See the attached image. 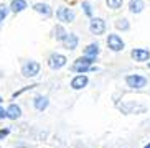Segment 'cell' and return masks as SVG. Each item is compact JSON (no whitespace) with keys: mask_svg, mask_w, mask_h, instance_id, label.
I'll return each mask as SVG.
<instances>
[{"mask_svg":"<svg viewBox=\"0 0 150 148\" xmlns=\"http://www.w3.org/2000/svg\"><path fill=\"white\" fill-rule=\"evenodd\" d=\"M94 63V58H88V56H81L78 58L74 61V64H73V71H76V73H88L89 69H93L91 68V64Z\"/></svg>","mask_w":150,"mask_h":148,"instance_id":"obj_1","label":"cell"},{"mask_svg":"<svg viewBox=\"0 0 150 148\" xmlns=\"http://www.w3.org/2000/svg\"><path fill=\"white\" fill-rule=\"evenodd\" d=\"M125 82H127L129 87H132V89H140V87H145L147 79L144 76H139V74H130V76L125 78Z\"/></svg>","mask_w":150,"mask_h":148,"instance_id":"obj_2","label":"cell"},{"mask_svg":"<svg viewBox=\"0 0 150 148\" xmlns=\"http://www.w3.org/2000/svg\"><path fill=\"white\" fill-rule=\"evenodd\" d=\"M38 73H40V64L36 61H28L22 68V74L25 78H35Z\"/></svg>","mask_w":150,"mask_h":148,"instance_id":"obj_3","label":"cell"},{"mask_svg":"<svg viewBox=\"0 0 150 148\" xmlns=\"http://www.w3.org/2000/svg\"><path fill=\"white\" fill-rule=\"evenodd\" d=\"M56 17L59 22H64V23H71L73 20H74V12L71 8H66V7H61V8H58L56 12Z\"/></svg>","mask_w":150,"mask_h":148,"instance_id":"obj_4","label":"cell"},{"mask_svg":"<svg viewBox=\"0 0 150 148\" xmlns=\"http://www.w3.org/2000/svg\"><path fill=\"white\" fill-rule=\"evenodd\" d=\"M89 30H91L93 35H102L106 31V22L102 18H93L91 25H89Z\"/></svg>","mask_w":150,"mask_h":148,"instance_id":"obj_5","label":"cell"},{"mask_svg":"<svg viewBox=\"0 0 150 148\" xmlns=\"http://www.w3.org/2000/svg\"><path fill=\"white\" fill-rule=\"evenodd\" d=\"M64 64H66V56L63 54H51L48 59V66L51 69H61Z\"/></svg>","mask_w":150,"mask_h":148,"instance_id":"obj_6","label":"cell"},{"mask_svg":"<svg viewBox=\"0 0 150 148\" xmlns=\"http://www.w3.org/2000/svg\"><path fill=\"white\" fill-rule=\"evenodd\" d=\"M107 46H109L112 51H122L124 41L119 35H109V38H107Z\"/></svg>","mask_w":150,"mask_h":148,"instance_id":"obj_7","label":"cell"},{"mask_svg":"<svg viewBox=\"0 0 150 148\" xmlns=\"http://www.w3.org/2000/svg\"><path fill=\"white\" fill-rule=\"evenodd\" d=\"M130 56H132L134 61L144 63V61H147V59L150 58V51H149V49H145V48H135L132 53H130Z\"/></svg>","mask_w":150,"mask_h":148,"instance_id":"obj_8","label":"cell"},{"mask_svg":"<svg viewBox=\"0 0 150 148\" xmlns=\"http://www.w3.org/2000/svg\"><path fill=\"white\" fill-rule=\"evenodd\" d=\"M78 41H79L78 36L73 35V33H69V35L64 36V39H63L61 43H63V46H64L66 49H76L78 48Z\"/></svg>","mask_w":150,"mask_h":148,"instance_id":"obj_9","label":"cell"},{"mask_svg":"<svg viewBox=\"0 0 150 148\" xmlns=\"http://www.w3.org/2000/svg\"><path fill=\"white\" fill-rule=\"evenodd\" d=\"M5 115L8 118H12V120H17V118H20V115H22V109H20L17 104H12L8 109L5 110Z\"/></svg>","mask_w":150,"mask_h":148,"instance_id":"obj_10","label":"cell"},{"mask_svg":"<svg viewBox=\"0 0 150 148\" xmlns=\"http://www.w3.org/2000/svg\"><path fill=\"white\" fill-rule=\"evenodd\" d=\"M86 84H88V78H86L84 74H81V76H76V78L71 81V87H73V89H83Z\"/></svg>","mask_w":150,"mask_h":148,"instance_id":"obj_11","label":"cell"},{"mask_svg":"<svg viewBox=\"0 0 150 148\" xmlns=\"http://www.w3.org/2000/svg\"><path fill=\"white\" fill-rule=\"evenodd\" d=\"M48 97H43V96H38V97H35V100H33V105H35V109L36 110H45L46 107H48Z\"/></svg>","mask_w":150,"mask_h":148,"instance_id":"obj_12","label":"cell"},{"mask_svg":"<svg viewBox=\"0 0 150 148\" xmlns=\"http://www.w3.org/2000/svg\"><path fill=\"white\" fill-rule=\"evenodd\" d=\"M144 8H145L144 0H130V4H129V10L132 13H140Z\"/></svg>","mask_w":150,"mask_h":148,"instance_id":"obj_13","label":"cell"},{"mask_svg":"<svg viewBox=\"0 0 150 148\" xmlns=\"http://www.w3.org/2000/svg\"><path fill=\"white\" fill-rule=\"evenodd\" d=\"M33 10L41 13V15H45V17H50V15H51V8H50V5H46V4H35L33 5Z\"/></svg>","mask_w":150,"mask_h":148,"instance_id":"obj_14","label":"cell"},{"mask_svg":"<svg viewBox=\"0 0 150 148\" xmlns=\"http://www.w3.org/2000/svg\"><path fill=\"white\" fill-rule=\"evenodd\" d=\"M10 8L13 10L15 13L23 12V10L27 8V2H25V0H12V4H10Z\"/></svg>","mask_w":150,"mask_h":148,"instance_id":"obj_15","label":"cell"},{"mask_svg":"<svg viewBox=\"0 0 150 148\" xmlns=\"http://www.w3.org/2000/svg\"><path fill=\"white\" fill-rule=\"evenodd\" d=\"M97 54H99V46H97L96 43L89 44L88 48L84 49V56H88V58H94V59H96Z\"/></svg>","mask_w":150,"mask_h":148,"instance_id":"obj_16","label":"cell"},{"mask_svg":"<svg viewBox=\"0 0 150 148\" xmlns=\"http://www.w3.org/2000/svg\"><path fill=\"white\" fill-rule=\"evenodd\" d=\"M53 33H54V38H56L58 41H63V39H64V36L68 35V33L64 31V28H63L61 25H58L56 28L53 30Z\"/></svg>","mask_w":150,"mask_h":148,"instance_id":"obj_17","label":"cell"},{"mask_svg":"<svg viewBox=\"0 0 150 148\" xmlns=\"http://www.w3.org/2000/svg\"><path fill=\"white\" fill-rule=\"evenodd\" d=\"M122 2H124V0H106L107 7H109V8H112V10L120 8V7H122Z\"/></svg>","mask_w":150,"mask_h":148,"instance_id":"obj_18","label":"cell"},{"mask_svg":"<svg viewBox=\"0 0 150 148\" xmlns=\"http://www.w3.org/2000/svg\"><path fill=\"white\" fill-rule=\"evenodd\" d=\"M7 15H8V7L7 5H0V23L5 20Z\"/></svg>","mask_w":150,"mask_h":148,"instance_id":"obj_19","label":"cell"},{"mask_svg":"<svg viewBox=\"0 0 150 148\" xmlns=\"http://www.w3.org/2000/svg\"><path fill=\"white\" fill-rule=\"evenodd\" d=\"M115 26H117L119 30H129V22L125 18H122V20H119V22L115 23Z\"/></svg>","mask_w":150,"mask_h":148,"instance_id":"obj_20","label":"cell"},{"mask_svg":"<svg viewBox=\"0 0 150 148\" xmlns=\"http://www.w3.org/2000/svg\"><path fill=\"white\" fill-rule=\"evenodd\" d=\"M83 8H84V13L88 15V17H93V8H91V5L88 2H83Z\"/></svg>","mask_w":150,"mask_h":148,"instance_id":"obj_21","label":"cell"},{"mask_svg":"<svg viewBox=\"0 0 150 148\" xmlns=\"http://www.w3.org/2000/svg\"><path fill=\"white\" fill-rule=\"evenodd\" d=\"M8 135V130L7 128H0V140L4 138V137H7Z\"/></svg>","mask_w":150,"mask_h":148,"instance_id":"obj_22","label":"cell"},{"mask_svg":"<svg viewBox=\"0 0 150 148\" xmlns=\"http://www.w3.org/2000/svg\"><path fill=\"white\" fill-rule=\"evenodd\" d=\"M7 115H5V110H4V107L0 105V118H5Z\"/></svg>","mask_w":150,"mask_h":148,"instance_id":"obj_23","label":"cell"},{"mask_svg":"<svg viewBox=\"0 0 150 148\" xmlns=\"http://www.w3.org/2000/svg\"><path fill=\"white\" fill-rule=\"evenodd\" d=\"M145 148H150V143H149V145H147V147H145Z\"/></svg>","mask_w":150,"mask_h":148,"instance_id":"obj_24","label":"cell"},{"mask_svg":"<svg viewBox=\"0 0 150 148\" xmlns=\"http://www.w3.org/2000/svg\"><path fill=\"white\" fill-rule=\"evenodd\" d=\"M0 102H2V97H0Z\"/></svg>","mask_w":150,"mask_h":148,"instance_id":"obj_25","label":"cell"},{"mask_svg":"<svg viewBox=\"0 0 150 148\" xmlns=\"http://www.w3.org/2000/svg\"><path fill=\"white\" fill-rule=\"evenodd\" d=\"M149 68H150V64H149Z\"/></svg>","mask_w":150,"mask_h":148,"instance_id":"obj_26","label":"cell"}]
</instances>
